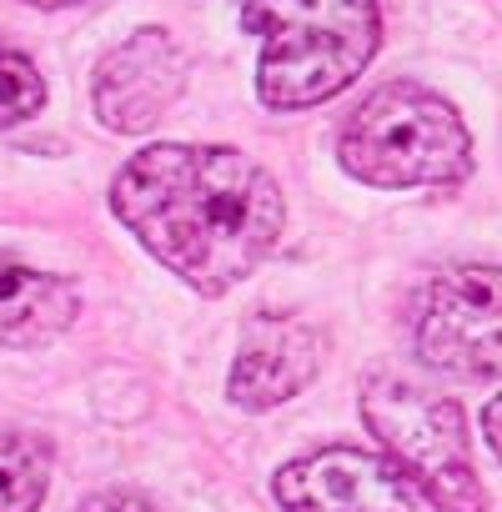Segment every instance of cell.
Wrapping results in <instances>:
<instances>
[{
  "instance_id": "1",
  "label": "cell",
  "mask_w": 502,
  "mask_h": 512,
  "mask_svg": "<svg viewBox=\"0 0 502 512\" xmlns=\"http://www.w3.org/2000/svg\"><path fill=\"white\" fill-rule=\"evenodd\" d=\"M111 211L166 272L206 297L262 272L287 226L272 171L231 146L181 141L136 151L111 181Z\"/></svg>"
},
{
  "instance_id": "2",
  "label": "cell",
  "mask_w": 502,
  "mask_h": 512,
  "mask_svg": "<svg viewBox=\"0 0 502 512\" xmlns=\"http://www.w3.org/2000/svg\"><path fill=\"white\" fill-rule=\"evenodd\" d=\"M241 26L262 41L257 96L272 111H307L347 91L382 41L377 0H246Z\"/></svg>"
},
{
  "instance_id": "3",
  "label": "cell",
  "mask_w": 502,
  "mask_h": 512,
  "mask_svg": "<svg viewBox=\"0 0 502 512\" xmlns=\"http://www.w3.org/2000/svg\"><path fill=\"white\" fill-rule=\"evenodd\" d=\"M337 161L352 181L382 191L452 186L472 171V136L437 91L387 81L342 121Z\"/></svg>"
},
{
  "instance_id": "4",
  "label": "cell",
  "mask_w": 502,
  "mask_h": 512,
  "mask_svg": "<svg viewBox=\"0 0 502 512\" xmlns=\"http://www.w3.org/2000/svg\"><path fill=\"white\" fill-rule=\"evenodd\" d=\"M362 417L387 452L427 482L442 512H482L467 422L452 397H437L402 372H372L362 387Z\"/></svg>"
},
{
  "instance_id": "5",
  "label": "cell",
  "mask_w": 502,
  "mask_h": 512,
  "mask_svg": "<svg viewBox=\"0 0 502 512\" xmlns=\"http://www.w3.org/2000/svg\"><path fill=\"white\" fill-rule=\"evenodd\" d=\"M502 277L497 267H447L432 277L417 297L412 332L427 367L462 377V382H492L502 367Z\"/></svg>"
},
{
  "instance_id": "6",
  "label": "cell",
  "mask_w": 502,
  "mask_h": 512,
  "mask_svg": "<svg viewBox=\"0 0 502 512\" xmlns=\"http://www.w3.org/2000/svg\"><path fill=\"white\" fill-rule=\"evenodd\" d=\"M282 512H442L417 472L362 447H322L272 477Z\"/></svg>"
},
{
  "instance_id": "7",
  "label": "cell",
  "mask_w": 502,
  "mask_h": 512,
  "mask_svg": "<svg viewBox=\"0 0 502 512\" xmlns=\"http://www.w3.org/2000/svg\"><path fill=\"white\" fill-rule=\"evenodd\" d=\"M186 91V56L166 31H136L96 71V116L111 131H151Z\"/></svg>"
},
{
  "instance_id": "8",
  "label": "cell",
  "mask_w": 502,
  "mask_h": 512,
  "mask_svg": "<svg viewBox=\"0 0 502 512\" xmlns=\"http://www.w3.org/2000/svg\"><path fill=\"white\" fill-rule=\"evenodd\" d=\"M317 372H322V332L302 317H262L246 327L226 387L236 407L267 412L312 387Z\"/></svg>"
},
{
  "instance_id": "9",
  "label": "cell",
  "mask_w": 502,
  "mask_h": 512,
  "mask_svg": "<svg viewBox=\"0 0 502 512\" xmlns=\"http://www.w3.org/2000/svg\"><path fill=\"white\" fill-rule=\"evenodd\" d=\"M81 312V292L71 277L26 267L16 256H0V347L36 352L71 332Z\"/></svg>"
},
{
  "instance_id": "10",
  "label": "cell",
  "mask_w": 502,
  "mask_h": 512,
  "mask_svg": "<svg viewBox=\"0 0 502 512\" xmlns=\"http://www.w3.org/2000/svg\"><path fill=\"white\" fill-rule=\"evenodd\" d=\"M51 482V447L31 432L0 437V512H41Z\"/></svg>"
},
{
  "instance_id": "11",
  "label": "cell",
  "mask_w": 502,
  "mask_h": 512,
  "mask_svg": "<svg viewBox=\"0 0 502 512\" xmlns=\"http://www.w3.org/2000/svg\"><path fill=\"white\" fill-rule=\"evenodd\" d=\"M41 106H46V81H41V71H36L21 51L0 46V131L31 121Z\"/></svg>"
},
{
  "instance_id": "12",
  "label": "cell",
  "mask_w": 502,
  "mask_h": 512,
  "mask_svg": "<svg viewBox=\"0 0 502 512\" xmlns=\"http://www.w3.org/2000/svg\"><path fill=\"white\" fill-rule=\"evenodd\" d=\"M81 512H156V507L136 492H96L81 502Z\"/></svg>"
},
{
  "instance_id": "13",
  "label": "cell",
  "mask_w": 502,
  "mask_h": 512,
  "mask_svg": "<svg viewBox=\"0 0 502 512\" xmlns=\"http://www.w3.org/2000/svg\"><path fill=\"white\" fill-rule=\"evenodd\" d=\"M482 437H487V447L497 452V402H487V407H482Z\"/></svg>"
},
{
  "instance_id": "14",
  "label": "cell",
  "mask_w": 502,
  "mask_h": 512,
  "mask_svg": "<svg viewBox=\"0 0 502 512\" xmlns=\"http://www.w3.org/2000/svg\"><path fill=\"white\" fill-rule=\"evenodd\" d=\"M26 6H41V11H61V6H76V0H26Z\"/></svg>"
}]
</instances>
